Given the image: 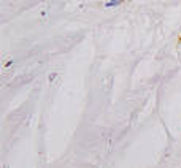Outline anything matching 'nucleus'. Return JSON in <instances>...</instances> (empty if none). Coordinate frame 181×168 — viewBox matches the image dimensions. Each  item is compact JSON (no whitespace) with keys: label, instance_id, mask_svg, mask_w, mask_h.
I'll return each mask as SVG.
<instances>
[{"label":"nucleus","instance_id":"nucleus-1","mask_svg":"<svg viewBox=\"0 0 181 168\" xmlns=\"http://www.w3.org/2000/svg\"><path fill=\"white\" fill-rule=\"evenodd\" d=\"M122 2H126V0H110V2L106 3L105 7H106V8H111V7H118V5H119V3H122Z\"/></svg>","mask_w":181,"mask_h":168}]
</instances>
